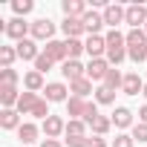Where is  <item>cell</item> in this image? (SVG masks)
<instances>
[{"mask_svg":"<svg viewBox=\"0 0 147 147\" xmlns=\"http://www.w3.org/2000/svg\"><path fill=\"white\" fill-rule=\"evenodd\" d=\"M3 32L12 38V40H26V35L32 32V23H26L23 18H12V20H6V26H3Z\"/></svg>","mask_w":147,"mask_h":147,"instance_id":"cell-1","label":"cell"},{"mask_svg":"<svg viewBox=\"0 0 147 147\" xmlns=\"http://www.w3.org/2000/svg\"><path fill=\"white\" fill-rule=\"evenodd\" d=\"M29 35H32V40H46V43H49L52 35H55V23H52L49 18H40V20L32 23V32H29Z\"/></svg>","mask_w":147,"mask_h":147,"instance_id":"cell-2","label":"cell"},{"mask_svg":"<svg viewBox=\"0 0 147 147\" xmlns=\"http://www.w3.org/2000/svg\"><path fill=\"white\" fill-rule=\"evenodd\" d=\"M107 72H110V63H107V58H92V61L87 63V78H90V81H101V84H104Z\"/></svg>","mask_w":147,"mask_h":147,"instance_id":"cell-3","label":"cell"},{"mask_svg":"<svg viewBox=\"0 0 147 147\" xmlns=\"http://www.w3.org/2000/svg\"><path fill=\"white\" fill-rule=\"evenodd\" d=\"M124 23H130V29H141V26H147V9H144L141 3L127 6V20H124Z\"/></svg>","mask_w":147,"mask_h":147,"instance_id":"cell-4","label":"cell"},{"mask_svg":"<svg viewBox=\"0 0 147 147\" xmlns=\"http://www.w3.org/2000/svg\"><path fill=\"white\" fill-rule=\"evenodd\" d=\"M127 20V9L124 6H118V3H110L107 9H104V23L110 26V29H115L118 23H124Z\"/></svg>","mask_w":147,"mask_h":147,"instance_id":"cell-5","label":"cell"},{"mask_svg":"<svg viewBox=\"0 0 147 147\" xmlns=\"http://www.w3.org/2000/svg\"><path fill=\"white\" fill-rule=\"evenodd\" d=\"M84 49H87L90 61H92V58H104V55H107V40H104L101 35H90V38L84 40Z\"/></svg>","mask_w":147,"mask_h":147,"instance_id":"cell-6","label":"cell"},{"mask_svg":"<svg viewBox=\"0 0 147 147\" xmlns=\"http://www.w3.org/2000/svg\"><path fill=\"white\" fill-rule=\"evenodd\" d=\"M61 75L72 84L78 78H87V66H81V61H66V63H61Z\"/></svg>","mask_w":147,"mask_h":147,"instance_id":"cell-7","label":"cell"},{"mask_svg":"<svg viewBox=\"0 0 147 147\" xmlns=\"http://www.w3.org/2000/svg\"><path fill=\"white\" fill-rule=\"evenodd\" d=\"M40 130H43V136H46V138H58L61 133H66V121H63L61 115H49V118L43 121V127H40Z\"/></svg>","mask_w":147,"mask_h":147,"instance_id":"cell-8","label":"cell"},{"mask_svg":"<svg viewBox=\"0 0 147 147\" xmlns=\"http://www.w3.org/2000/svg\"><path fill=\"white\" fill-rule=\"evenodd\" d=\"M61 29H63V35H66V40H81V35L87 32L84 29V23H81V18H63V23H61Z\"/></svg>","mask_w":147,"mask_h":147,"instance_id":"cell-9","label":"cell"},{"mask_svg":"<svg viewBox=\"0 0 147 147\" xmlns=\"http://www.w3.org/2000/svg\"><path fill=\"white\" fill-rule=\"evenodd\" d=\"M43 52H46L55 63H58V61H61V63L69 61V55H66V40H49V43L43 46Z\"/></svg>","mask_w":147,"mask_h":147,"instance_id":"cell-10","label":"cell"},{"mask_svg":"<svg viewBox=\"0 0 147 147\" xmlns=\"http://www.w3.org/2000/svg\"><path fill=\"white\" fill-rule=\"evenodd\" d=\"M15 49H18V58L20 61H38V43L32 40V38H26V40H20V43H15Z\"/></svg>","mask_w":147,"mask_h":147,"instance_id":"cell-11","label":"cell"},{"mask_svg":"<svg viewBox=\"0 0 147 147\" xmlns=\"http://www.w3.org/2000/svg\"><path fill=\"white\" fill-rule=\"evenodd\" d=\"M69 87L66 84H61V81H52V84H46V90H43V95H46V101H69Z\"/></svg>","mask_w":147,"mask_h":147,"instance_id":"cell-12","label":"cell"},{"mask_svg":"<svg viewBox=\"0 0 147 147\" xmlns=\"http://www.w3.org/2000/svg\"><path fill=\"white\" fill-rule=\"evenodd\" d=\"M81 23H84L87 35H98L101 26H104V15H98V12H87V15L81 18Z\"/></svg>","mask_w":147,"mask_h":147,"instance_id":"cell-13","label":"cell"},{"mask_svg":"<svg viewBox=\"0 0 147 147\" xmlns=\"http://www.w3.org/2000/svg\"><path fill=\"white\" fill-rule=\"evenodd\" d=\"M18 101H20L18 87H0V104H3V110H15Z\"/></svg>","mask_w":147,"mask_h":147,"instance_id":"cell-14","label":"cell"},{"mask_svg":"<svg viewBox=\"0 0 147 147\" xmlns=\"http://www.w3.org/2000/svg\"><path fill=\"white\" fill-rule=\"evenodd\" d=\"M124 95H138V92H144V81L138 78V72H130V75H124Z\"/></svg>","mask_w":147,"mask_h":147,"instance_id":"cell-15","label":"cell"},{"mask_svg":"<svg viewBox=\"0 0 147 147\" xmlns=\"http://www.w3.org/2000/svg\"><path fill=\"white\" fill-rule=\"evenodd\" d=\"M84 113H87V101L78 98V95H69V101H66V115H69V118H84Z\"/></svg>","mask_w":147,"mask_h":147,"instance_id":"cell-16","label":"cell"},{"mask_svg":"<svg viewBox=\"0 0 147 147\" xmlns=\"http://www.w3.org/2000/svg\"><path fill=\"white\" fill-rule=\"evenodd\" d=\"M90 9H87V3L84 0H63V15L66 18H84Z\"/></svg>","mask_w":147,"mask_h":147,"instance_id":"cell-17","label":"cell"},{"mask_svg":"<svg viewBox=\"0 0 147 147\" xmlns=\"http://www.w3.org/2000/svg\"><path fill=\"white\" fill-rule=\"evenodd\" d=\"M38 101H40V98H38V92H29V90H26V92H20V101H18V107H15V110H18L20 115H26V113H32V110H35V104H38Z\"/></svg>","mask_w":147,"mask_h":147,"instance_id":"cell-18","label":"cell"},{"mask_svg":"<svg viewBox=\"0 0 147 147\" xmlns=\"http://www.w3.org/2000/svg\"><path fill=\"white\" fill-rule=\"evenodd\" d=\"M113 124H115L118 130L133 127V113H130L127 107H115V110H113Z\"/></svg>","mask_w":147,"mask_h":147,"instance_id":"cell-19","label":"cell"},{"mask_svg":"<svg viewBox=\"0 0 147 147\" xmlns=\"http://www.w3.org/2000/svg\"><path fill=\"white\" fill-rule=\"evenodd\" d=\"M23 87H26L29 92H40V90H46V84H43V75H40L38 69L26 72V78H23Z\"/></svg>","mask_w":147,"mask_h":147,"instance_id":"cell-20","label":"cell"},{"mask_svg":"<svg viewBox=\"0 0 147 147\" xmlns=\"http://www.w3.org/2000/svg\"><path fill=\"white\" fill-rule=\"evenodd\" d=\"M23 121H20V113L18 110H3L0 113V127L3 130H18Z\"/></svg>","mask_w":147,"mask_h":147,"instance_id":"cell-21","label":"cell"},{"mask_svg":"<svg viewBox=\"0 0 147 147\" xmlns=\"http://www.w3.org/2000/svg\"><path fill=\"white\" fill-rule=\"evenodd\" d=\"M38 133H40V130H38V124H32V121H23V124L18 127V138H20L23 144H32V141L38 138Z\"/></svg>","mask_w":147,"mask_h":147,"instance_id":"cell-22","label":"cell"},{"mask_svg":"<svg viewBox=\"0 0 147 147\" xmlns=\"http://www.w3.org/2000/svg\"><path fill=\"white\" fill-rule=\"evenodd\" d=\"M69 92L87 101V95L92 92V81H90V78H78V81H72V84H69Z\"/></svg>","mask_w":147,"mask_h":147,"instance_id":"cell-23","label":"cell"},{"mask_svg":"<svg viewBox=\"0 0 147 147\" xmlns=\"http://www.w3.org/2000/svg\"><path fill=\"white\" fill-rule=\"evenodd\" d=\"M81 136H87V124L81 118H69L66 121V138H81Z\"/></svg>","mask_w":147,"mask_h":147,"instance_id":"cell-24","label":"cell"},{"mask_svg":"<svg viewBox=\"0 0 147 147\" xmlns=\"http://www.w3.org/2000/svg\"><path fill=\"white\" fill-rule=\"evenodd\" d=\"M104 87H110L113 92H115L118 87H124V75L118 72V66H110V72H107V78H104Z\"/></svg>","mask_w":147,"mask_h":147,"instance_id":"cell-25","label":"cell"},{"mask_svg":"<svg viewBox=\"0 0 147 147\" xmlns=\"http://www.w3.org/2000/svg\"><path fill=\"white\" fill-rule=\"evenodd\" d=\"M147 43V32L144 29H130L127 32V49H136V46H144Z\"/></svg>","mask_w":147,"mask_h":147,"instance_id":"cell-26","label":"cell"},{"mask_svg":"<svg viewBox=\"0 0 147 147\" xmlns=\"http://www.w3.org/2000/svg\"><path fill=\"white\" fill-rule=\"evenodd\" d=\"M104 58H107V63H110V66H118V63L127 58V46H110Z\"/></svg>","mask_w":147,"mask_h":147,"instance_id":"cell-27","label":"cell"},{"mask_svg":"<svg viewBox=\"0 0 147 147\" xmlns=\"http://www.w3.org/2000/svg\"><path fill=\"white\" fill-rule=\"evenodd\" d=\"M90 127H92V133H95V136H101V138H104V136L110 133V127H113V118H107V115H98V118H95Z\"/></svg>","mask_w":147,"mask_h":147,"instance_id":"cell-28","label":"cell"},{"mask_svg":"<svg viewBox=\"0 0 147 147\" xmlns=\"http://www.w3.org/2000/svg\"><path fill=\"white\" fill-rule=\"evenodd\" d=\"M18 81H20V75L9 66V69H0V87H18Z\"/></svg>","mask_w":147,"mask_h":147,"instance_id":"cell-29","label":"cell"},{"mask_svg":"<svg viewBox=\"0 0 147 147\" xmlns=\"http://www.w3.org/2000/svg\"><path fill=\"white\" fill-rule=\"evenodd\" d=\"M104 40H107V49H110V46H127V35H121L118 29H110V32L104 35Z\"/></svg>","mask_w":147,"mask_h":147,"instance_id":"cell-30","label":"cell"},{"mask_svg":"<svg viewBox=\"0 0 147 147\" xmlns=\"http://www.w3.org/2000/svg\"><path fill=\"white\" fill-rule=\"evenodd\" d=\"M18 58V49L15 46H0V63H3V69H9Z\"/></svg>","mask_w":147,"mask_h":147,"instance_id":"cell-31","label":"cell"},{"mask_svg":"<svg viewBox=\"0 0 147 147\" xmlns=\"http://www.w3.org/2000/svg\"><path fill=\"white\" fill-rule=\"evenodd\" d=\"M113 101H115V92H113L110 87L101 84V87L95 90V104H113Z\"/></svg>","mask_w":147,"mask_h":147,"instance_id":"cell-32","label":"cell"},{"mask_svg":"<svg viewBox=\"0 0 147 147\" xmlns=\"http://www.w3.org/2000/svg\"><path fill=\"white\" fill-rule=\"evenodd\" d=\"M81 52H87V49H84V40H75V38L66 40V55H69V61H78Z\"/></svg>","mask_w":147,"mask_h":147,"instance_id":"cell-33","label":"cell"},{"mask_svg":"<svg viewBox=\"0 0 147 147\" xmlns=\"http://www.w3.org/2000/svg\"><path fill=\"white\" fill-rule=\"evenodd\" d=\"M52 66H55V61H52V58H49L46 52H40V55H38V61H35V69H38L40 75H43V72H49Z\"/></svg>","mask_w":147,"mask_h":147,"instance_id":"cell-34","label":"cell"},{"mask_svg":"<svg viewBox=\"0 0 147 147\" xmlns=\"http://www.w3.org/2000/svg\"><path fill=\"white\" fill-rule=\"evenodd\" d=\"M29 115H35V118H43V121H46V118L52 115V113H49V101H46V98H40V101L35 104V110H32Z\"/></svg>","mask_w":147,"mask_h":147,"instance_id":"cell-35","label":"cell"},{"mask_svg":"<svg viewBox=\"0 0 147 147\" xmlns=\"http://www.w3.org/2000/svg\"><path fill=\"white\" fill-rule=\"evenodd\" d=\"M12 9H15V15H18V18H23V15H29V12L35 9V3H32V0H15Z\"/></svg>","mask_w":147,"mask_h":147,"instance_id":"cell-36","label":"cell"},{"mask_svg":"<svg viewBox=\"0 0 147 147\" xmlns=\"http://www.w3.org/2000/svg\"><path fill=\"white\" fill-rule=\"evenodd\" d=\"M127 58H133L136 63L138 61H147V43L144 46H136V49H127Z\"/></svg>","mask_w":147,"mask_h":147,"instance_id":"cell-37","label":"cell"},{"mask_svg":"<svg viewBox=\"0 0 147 147\" xmlns=\"http://www.w3.org/2000/svg\"><path fill=\"white\" fill-rule=\"evenodd\" d=\"M130 136H133L136 141H147V124H141V121L133 124V133H130Z\"/></svg>","mask_w":147,"mask_h":147,"instance_id":"cell-38","label":"cell"},{"mask_svg":"<svg viewBox=\"0 0 147 147\" xmlns=\"http://www.w3.org/2000/svg\"><path fill=\"white\" fill-rule=\"evenodd\" d=\"M136 144V138L133 136H127V133H118L115 136V141H113V147H133Z\"/></svg>","mask_w":147,"mask_h":147,"instance_id":"cell-39","label":"cell"},{"mask_svg":"<svg viewBox=\"0 0 147 147\" xmlns=\"http://www.w3.org/2000/svg\"><path fill=\"white\" fill-rule=\"evenodd\" d=\"M66 147H90V136H81V138H66Z\"/></svg>","mask_w":147,"mask_h":147,"instance_id":"cell-40","label":"cell"},{"mask_svg":"<svg viewBox=\"0 0 147 147\" xmlns=\"http://www.w3.org/2000/svg\"><path fill=\"white\" fill-rule=\"evenodd\" d=\"M90 147H110V144H107L101 136H92V138H90Z\"/></svg>","mask_w":147,"mask_h":147,"instance_id":"cell-41","label":"cell"},{"mask_svg":"<svg viewBox=\"0 0 147 147\" xmlns=\"http://www.w3.org/2000/svg\"><path fill=\"white\" fill-rule=\"evenodd\" d=\"M40 147H63V144H61L58 138H43V141H40Z\"/></svg>","mask_w":147,"mask_h":147,"instance_id":"cell-42","label":"cell"},{"mask_svg":"<svg viewBox=\"0 0 147 147\" xmlns=\"http://www.w3.org/2000/svg\"><path fill=\"white\" fill-rule=\"evenodd\" d=\"M138 121H141V124H147V104L138 110Z\"/></svg>","mask_w":147,"mask_h":147,"instance_id":"cell-43","label":"cell"},{"mask_svg":"<svg viewBox=\"0 0 147 147\" xmlns=\"http://www.w3.org/2000/svg\"><path fill=\"white\" fill-rule=\"evenodd\" d=\"M141 95H144V98H147V81H144V92H141Z\"/></svg>","mask_w":147,"mask_h":147,"instance_id":"cell-44","label":"cell"},{"mask_svg":"<svg viewBox=\"0 0 147 147\" xmlns=\"http://www.w3.org/2000/svg\"><path fill=\"white\" fill-rule=\"evenodd\" d=\"M144 32H147V26H144Z\"/></svg>","mask_w":147,"mask_h":147,"instance_id":"cell-45","label":"cell"}]
</instances>
